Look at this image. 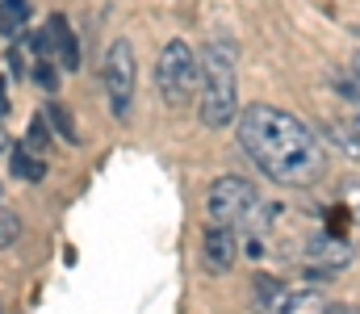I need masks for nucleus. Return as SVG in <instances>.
Returning a JSON list of instances; mask_svg holds the SVG:
<instances>
[{
  "instance_id": "13",
  "label": "nucleus",
  "mask_w": 360,
  "mask_h": 314,
  "mask_svg": "<svg viewBox=\"0 0 360 314\" xmlns=\"http://www.w3.org/2000/svg\"><path fill=\"white\" fill-rule=\"evenodd\" d=\"M17 230H21V226H17V218H13L8 209L0 206V251H4V247H8V243L17 239Z\"/></svg>"
},
{
  "instance_id": "19",
  "label": "nucleus",
  "mask_w": 360,
  "mask_h": 314,
  "mask_svg": "<svg viewBox=\"0 0 360 314\" xmlns=\"http://www.w3.org/2000/svg\"><path fill=\"white\" fill-rule=\"evenodd\" d=\"M352 76H356V80H360V59H356V67H352Z\"/></svg>"
},
{
  "instance_id": "7",
  "label": "nucleus",
  "mask_w": 360,
  "mask_h": 314,
  "mask_svg": "<svg viewBox=\"0 0 360 314\" xmlns=\"http://www.w3.org/2000/svg\"><path fill=\"white\" fill-rule=\"evenodd\" d=\"M201 251H205V264H210V273H231V268H235V256H239L235 230H231V226H222V222H214V226L205 230V243H201Z\"/></svg>"
},
{
  "instance_id": "10",
  "label": "nucleus",
  "mask_w": 360,
  "mask_h": 314,
  "mask_svg": "<svg viewBox=\"0 0 360 314\" xmlns=\"http://www.w3.org/2000/svg\"><path fill=\"white\" fill-rule=\"evenodd\" d=\"M25 17H30L25 0H0V34L4 38H17L25 30Z\"/></svg>"
},
{
  "instance_id": "11",
  "label": "nucleus",
  "mask_w": 360,
  "mask_h": 314,
  "mask_svg": "<svg viewBox=\"0 0 360 314\" xmlns=\"http://www.w3.org/2000/svg\"><path fill=\"white\" fill-rule=\"evenodd\" d=\"M13 172H17L21 181H42V176H46V164H42L30 147H13Z\"/></svg>"
},
{
  "instance_id": "12",
  "label": "nucleus",
  "mask_w": 360,
  "mask_h": 314,
  "mask_svg": "<svg viewBox=\"0 0 360 314\" xmlns=\"http://www.w3.org/2000/svg\"><path fill=\"white\" fill-rule=\"evenodd\" d=\"M51 117H55V126H59V134H63L68 143H76V138H80V134H76V126H72V117H68V109H63L59 101H51Z\"/></svg>"
},
{
  "instance_id": "4",
  "label": "nucleus",
  "mask_w": 360,
  "mask_h": 314,
  "mask_svg": "<svg viewBox=\"0 0 360 314\" xmlns=\"http://www.w3.org/2000/svg\"><path fill=\"white\" fill-rule=\"evenodd\" d=\"M210 218L222 222V226H239V222H252V214L260 209V193L243 181V176H222L210 185Z\"/></svg>"
},
{
  "instance_id": "1",
  "label": "nucleus",
  "mask_w": 360,
  "mask_h": 314,
  "mask_svg": "<svg viewBox=\"0 0 360 314\" xmlns=\"http://www.w3.org/2000/svg\"><path fill=\"white\" fill-rule=\"evenodd\" d=\"M239 147L276 185H314L323 176V151L306 122L276 105H248L239 117Z\"/></svg>"
},
{
  "instance_id": "15",
  "label": "nucleus",
  "mask_w": 360,
  "mask_h": 314,
  "mask_svg": "<svg viewBox=\"0 0 360 314\" xmlns=\"http://www.w3.org/2000/svg\"><path fill=\"white\" fill-rule=\"evenodd\" d=\"M38 84H42V89H55V72H51V59H42V63H38Z\"/></svg>"
},
{
  "instance_id": "14",
  "label": "nucleus",
  "mask_w": 360,
  "mask_h": 314,
  "mask_svg": "<svg viewBox=\"0 0 360 314\" xmlns=\"http://www.w3.org/2000/svg\"><path fill=\"white\" fill-rule=\"evenodd\" d=\"M25 147H30L34 155L46 147V126H42V117H34V126H30V143H25Z\"/></svg>"
},
{
  "instance_id": "6",
  "label": "nucleus",
  "mask_w": 360,
  "mask_h": 314,
  "mask_svg": "<svg viewBox=\"0 0 360 314\" xmlns=\"http://www.w3.org/2000/svg\"><path fill=\"white\" fill-rule=\"evenodd\" d=\"M306 264H310V273H327L331 277V273L352 264V247L340 235H319V239L306 243Z\"/></svg>"
},
{
  "instance_id": "18",
  "label": "nucleus",
  "mask_w": 360,
  "mask_h": 314,
  "mask_svg": "<svg viewBox=\"0 0 360 314\" xmlns=\"http://www.w3.org/2000/svg\"><path fill=\"white\" fill-rule=\"evenodd\" d=\"M352 134H356V143H360V117H356V122H352Z\"/></svg>"
},
{
  "instance_id": "16",
  "label": "nucleus",
  "mask_w": 360,
  "mask_h": 314,
  "mask_svg": "<svg viewBox=\"0 0 360 314\" xmlns=\"http://www.w3.org/2000/svg\"><path fill=\"white\" fill-rule=\"evenodd\" d=\"M4 109H8V84L0 80V113H4Z\"/></svg>"
},
{
  "instance_id": "5",
  "label": "nucleus",
  "mask_w": 360,
  "mask_h": 314,
  "mask_svg": "<svg viewBox=\"0 0 360 314\" xmlns=\"http://www.w3.org/2000/svg\"><path fill=\"white\" fill-rule=\"evenodd\" d=\"M134 80H139V63H134V46L126 38H117L105 55V89H109V105L117 113L130 109V97H134Z\"/></svg>"
},
{
  "instance_id": "9",
  "label": "nucleus",
  "mask_w": 360,
  "mask_h": 314,
  "mask_svg": "<svg viewBox=\"0 0 360 314\" xmlns=\"http://www.w3.org/2000/svg\"><path fill=\"white\" fill-rule=\"evenodd\" d=\"M276 314H331V302L319 289H281Z\"/></svg>"
},
{
  "instance_id": "8",
  "label": "nucleus",
  "mask_w": 360,
  "mask_h": 314,
  "mask_svg": "<svg viewBox=\"0 0 360 314\" xmlns=\"http://www.w3.org/2000/svg\"><path fill=\"white\" fill-rule=\"evenodd\" d=\"M34 46H38V55H42V59H51V51H55L63 67H80V46H76V34L68 30V21H63V17H51V34H46V38H38Z\"/></svg>"
},
{
  "instance_id": "3",
  "label": "nucleus",
  "mask_w": 360,
  "mask_h": 314,
  "mask_svg": "<svg viewBox=\"0 0 360 314\" xmlns=\"http://www.w3.org/2000/svg\"><path fill=\"white\" fill-rule=\"evenodd\" d=\"M197 76H201V63H197V55H193V46L188 42H168L164 51H160V63H155V84H160V93H164V101L180 109V105L193 101V89H197Z\"/></svg>"
},
{
  "instance_id": "17",
  "label": "nucleus",
  "mask_w": 360,
  "mask_h": 314,
  "mask_svg": "<svg viewBox=\"0 0 360 314\" xmlns=\"http://www.w3.org/2000/svg\"><path fill=\"white\" fill-rule=\"evenodd\" d=\"M0 151H8V130H4V122H0Z\"/></svg>"
},
{
  "instance_id": "2",
  "label": "nucleus",
  "mask_w": 360,
  "mask_h": 314,
  "mask_svg": "<svg viewBox=\"0 0 360 314\" xmlns=\"http://www.w3.org/2000/svg\"><path fill=\"white\" fill-rule=\"evenodd\" d=\"M239 55L231 42H210L205 59H201V76H205V93H201V122L210 130H222L239 117V72H235Z\"/></svg>"
}]
</instances>
